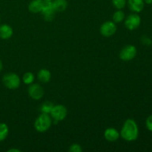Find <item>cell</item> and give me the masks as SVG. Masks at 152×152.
<instances>
[{"label":"cell","mask_w":152,"mask_h":152,"mask_svg":"<svg viewBox=\"0 0 152 152\" xmlns=\"http://www.w3.org/2000/svg\"><path fill=\"white\" fill-rule=\"evenodd\" d=\"M120 134L124 140L128 142L136 140L139 135V129L136 122L132 119L126 120L122 127Z\"/></svg>","instance_id":"cell-1"},{"label":"cell","mask_w":152,"mask_h":152,"mask_svg":"<svg viewBox=\"0 0 152 152\" xmlns=\"http://www.w3.org/2000/svg\"><path fill=\"white\" fill-rule=\"evenodd\" d=\"M52 118L49 114L42 113L38 116L34 122V128L36 130L40 133H43L48 130L52 126Z\"/></svg>","instance_id":"cell-2"},{"label":"cell","mask_w":152,"mask_h":152,"mask_svg":"<svg viewBox=\"0 0 152 152\" xmlns=\"http://www.w3.org/2000/svg\"><path fill=\"white\" fill-rule=\"evenodd\" d=\"M2 83L7 88L15 90L20 86L21 80L18 74L15 73H7L2 77Z\"/></svg>","instance_id":"cell-3"},{"label":"cell","mask_w":152,"mask_h":152,"mask_svg":"<svg viewBox=\"0 0 152 152\" xmlns=\"http://www.w3.org/2000/svg\"><path fill=\"white\" fill-rule=\"evenodd\" d=\"M67 114H68V110L66 107L61 104L53 105L50 113V115L53 120L54 124H57L59 121L65 120L67 117Z\"/></svg>","instance_id":"cell-4"},{"label":"cell","mask_w":152,"mask_h":152,"mask_svg":"<svg viewBox=\"0 0 152 152\" xmlns=\"http://www.w3.org/2000/svg\"><path fill=\"white\" fill-rule=\"evenodd\" d=\"M137 50L133 45H128L125 46L120 52V58L123 61H131L136 56Z\"/></svg>","instance_id":"cell-5"},{"label":"cell","mask_w":152,"mask_h":152,"mask_svg":"<svg viewBox=\"0 0 152 152\" xmlns=\"http://www.w3.org/2000/svg\"><path fill=\"white\" fill-rule=\"evenodd\" d=\"M117 30V24L111 21L105 22L99 28L101 35L104 37H111L116 34Z\"/></svg>","instance_id":"cell-6"},{"label":"cell","mask_w":152,"mask_h":152,"mask_svg":"<svg viewBox=\"0 0 152 152\" xmlns=\"http://www.w3.org/2000/svg\"><path fill=\"white\" fill-rule=\"evenodd\" d=\"M28 92L29 96L35 100H39L42 99L45 94L44 88L41 85L38 83H32L30 85L28 89Z\"/></svg>","instance_id":"cell-7"},{"label":"cell","mask_w":152,"mask_h":152,"mask_svg":"<svg viewBox=\"0 0 152 152\" xmlns=\"http://www.w3.org/2000/svg\"><path fill=\"white\" fill-rule=\"evenodd\" d=\"M41 13H42L43 17L46 22H52L53 20L56 12L52 5V1H43Z\"/></svg>","instance_id":"cell-8"},{"label":"cell","mask_w":152,"mask_h":152,"mask_svg":"<svg viewBox=\"0 0 152 152\" xmlns=\"http://www.w3.org/2000/svg\"><path fill=\"white\" fill-rule=\"evenodd\" d=\"M141 24V18L137 13H132L129 16H127V18L125 20V26L129 31H134L139 28V26Z\"/></svg>","instance_id":"cell-9"},{"label":"cell","mask_w":152,"mask_h":152,"mask_svg":"<svg viewBox=\"0 0 152 152\" xmlns=\"http://www.w3.org/2000/svg\"><path fill=\"white\" fill-rule=\"evenodd\" d=\"M120 137V132L114 128H108L104 132V137L108 142H116Z\"/></svg>","instance_id":"cell-10"},{"label":"cell","mask_w":152,"mask_h":152,"mask_svg":"<svg viewBox=\"0 0 152 152\" xmlns=\"http://www.w3.org/2000/svg\"><path fill=\"white\" fill-rule=\"evenodd\" d=\"M13 28L7 24L0 25V38L1 39H8L13 36Z\"/></svg>","instance_id":"cell-11"},{"label":"cell","mask_w":152,"mask_h":152,"mask_svg":"<svg viewBox=\"0 0 152 152\" xmlns=\"http://www.w3.org/2000/svg\"><path fill=\"white\" fill-rule=\"evenodd\" d=\"M129 7L132 11L140 13L144 8V0H129Z\"/></svg>","instance_id":"cell-12"},{"label":"cell","mask_w":152,"mask_h":152,"mask_svg":"<svg viewBox=\"0 0 152 152\" xmlns=\"http://www.w3.org/2000/svg\"><path fill=\"white\" fill-rule=\"evenodd\" d=\"M44 0H32L28 4V10L33 13H41Z\"/></svg>","instance_id":"cell-13"},{"label":"cell","mask_w":152,"mask_h":152,"mask_svg":"<svg viewBox=\"0 0 152 152\" xmlns=\"http://www.w3.org/2000/svg\"><path fill=\"white\" fill-rule=\"evenodd\" d=\"M37 78H38L39 81H40L41 83H47L51 79V73L49 70L42 68L37 74Z\"/></svg>","instance_id":"cell-14"},{"label":"cell","mask_w":152,"mask_h":152,"mask_svg":"<svg viewBox=\"0 0 152 152\" xmlns=\"http://www.w3.org/2000/svg\"><path fill=\"white\" fill-rule=\"evenodd\" d=\"M52 5L55 12H63L68 7V1L66 0H53Z\"/></svg>","instance_id":"cell-15"},{"label":"cell","mask_w":152,"mask_h":152,"mask_svg":"<svg viewBox=\"0 0 152 152\" xmlns=\"http://www.w3.org/2000/svg\"><path fill=\"white\" fill-rule=\"evenodd\" d=\"M53 105H53V102H50V101L44 102L42 104L41 107H40V111H41V113H43V114H50Z\"/></svg>","instance_id":"cell-16"},{"label":"cell","mask_w":152,"mask_h":152,"mask_svg":"<svg viewBox=\"0 0 152 152\" xmlns=\"http://www.w3.org/2000/svg\"><path fill=\"white\" fill-rule=\"evenodd\" d=\"M9 134L8 126L5 123H0V142L4 140Z\"/></svg>","instance_id":"cell-17"},{"label":"cell","mask_w":152,"mask_h":152,"mask_svg":"<svg viewBox=\"0 0 152 152\" xmlns=\"http://www.w3.org/2000/svg\"><path fill=\"white\" fill-rule=\"evenodd\" d=\"M125 19V13L121 10H117L113 14V22L116 24L120 23Z\"/></svg>","instance_id":"cell-18"},{"label":"cell","mask_w":152,"mask_h":152,"mask_svg":"<svg viewBox=\"0 0 152 152\" xmlns=\"http://www.w3.org/2000/svg\"><path fill=\"white\" fill-rule=\"evenodd\" d=\"M34 79H35V77H34V74L32 72H26L23 75L22 81L25 84L31 85L34 83Z\"/></svg>","instance_id":"cell-19"},{"label":"cell","mask_w":152,"mask_h":152,"mask_svg":"<svg viewBox=\"0 0 152 152\" xmlns=\"http://www.w3.org/2000/svg\"><path fill=\"white\" fill-rule=\"evenodd\" d=\"M112 4L116 9L122 10L126 7V0H112Z\"/></svg>","instance_id":"cell-20"},{"label":"cell","mask_w":152,"mask_h":152,"mask_svg":"<svg viewBox=\"0 0 152 152\" xmlns=\"http://www.w3.org/2000/svg\"><path fill=\"white\" fill-rule=\"evenodd\" d=\"M69 151L71 152H82L83 151V148L81 145L78 143H74L70 146Z\"/></svg>","instance_id":"cell-21"},{"label":"cell","mask_w":152,"mask_h":152,"mask_svg":"<svg viewBox=\"0 0 152 152\" xmlns=\"http://www.w3.org/2000/svg\"><path fill=\"white\" fill-rule=\"evenodd\" d=\"M140 41L145 46H151L152 45V39L150 37L147 36H142L140 38Z\"/></svg>","instance_id":"cell-22"},{"label":"cell","mask_w":152,"mask_h":152,"mask_svg":"<svg viewBox=\"0 0 152 152\" xmlns=\"http://www.w3.org/2000/svg\"><path fill=\"white\" fill-rule=\"evenodd\" d=\"M145 125H146V127L148 129V130H149L150 132H152V114L146 119Z\"/></svg>","instance_id":"cell-23"},{"label":"cell","mask_w":152,"mask_h":152,"mask_svg":"<svg viewBox=\"0 0 152 152\" xmlns=\"http://www.w3.org/2000/svg\"><path fill=\"white\" fill-rule=\"evenodd\" d=\"M7 152H21V151L19 149H16V148H11V149H9Z\"/></svg>","instance_id":"cell-24"},{"label":"cell","mask_w":152,"mask_h":152,"mask_svg":"<svg viewBox=\"0 0 152 152\" xmlns=\"http://www.w3.org/2000/svg\"><path fill=\"white\" fill-rule=\"evenodd\" d=\"M144 1L148 4H152V0H144Z\"/></svg>","instance_id":"cell-25"},{"label":"cell","mask_w":152,"mask_h":152,"mask_svg":"<svg viewBox=\"0 0 152 152\" xmlns=\"http://www.w3.org/2000/svg\"><path fill=\"white\" fill-rule=\"evenodd\" d=\"M3 68V64H2V62H1V60H0V72L1 71V70H2Z\"/></svg>","instance_id":"cell-26"},{"label":"cell","mask_w":152,"mask_h":152,"mask_svg":"<svg viewBox=\"0 0 152 152\" xmlns=\"http://www.w3.org/2000/svg\"><path fill=\"white\" fill-rule=\"evenodd\" d=\"M44 1H52L53 0H44Z\"/></svg>","instance_id":"cell-27"},{"label":"cell","mask_w":152,"mask_h":152,"mask_svg":"<svg viewBox=\"0 0 152 152\" xmlns=\"http://www.w3.org/2000/svg\"><path fill=\"white\" fill-rule=\"evenodd\" d=\"M0 21H1V18H0Z\"/></svg>","instance_id":"cell-28"}]
</instances>
